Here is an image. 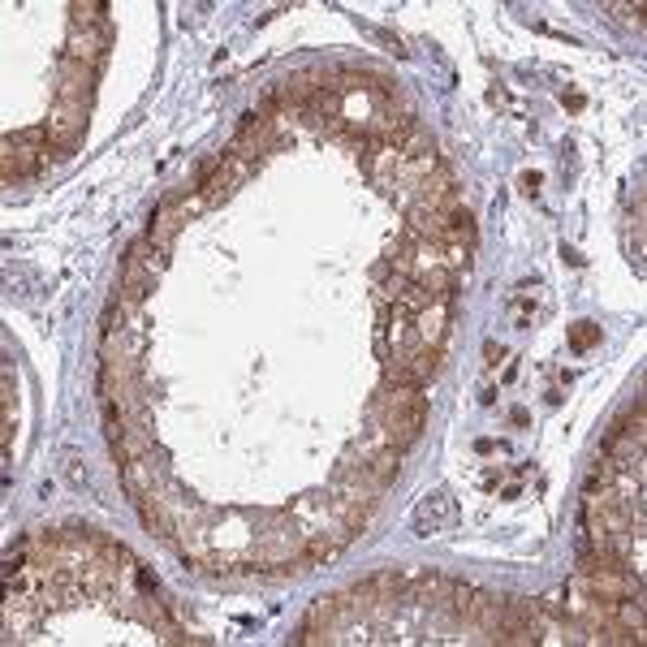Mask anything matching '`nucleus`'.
<instances>
[{
	"label": "nucleus",
	"instance_id": "1",
	"mask_svg": "<svg viewBox=\"0 0 647 647\" xmlns=\"http://www.w3.org/2000/svg\"><path fill=\"white\" fill-rule=\"evenodd\" d=\"M371 419L380 424V440L393 444V449H415L424 440L428 428V397L424 389H411V384H380L376 402H371Z\"/></svg>",
	"mask_w": 647,
	"mask_h": 647
},
{
	"label": "nucleus",
	"instance_id": "2",
	"mask_svg": "<svg viewBox=\"0 0 647 647\" xmlns=\"http://www.w3.org/2000/svg\"><path fill=\"white\" fill-rule=\"evenodd\" d=\"M48 160V130L44 126H31V130H18L4 139L0 151V177L4 186H18V182H31Z\"/></svg>",
	"mask_w": 647,
	"mask_h": 647
},
{
	"label": "nucleus",
	"instance_id": "3",
	"mask_svg": "<svg viewBox=\"0 0 647 647\" xmlns=\"http://www.w3.org/2000/svg\"><path fill=\"white\" fill-rule=\"evenodd\" d=\"M155 286V273H151V264H147V251L143 242H135L130 251H126V268H122V286H117V302L126 307V311H135V307H143L147 293Z\"/></svg>",
	"mask_w": 647,
	"mask_h": 647
},
{
	"label": "nucleus",
	"instance_id": "4",
	"mask_svg": "<svg viewBox=\"0 0 647 647\" xmlns=\"http://www.w3.org/2000/svg\"><path fill=\"white\" fill-rule=\"evenodd\" d=\"M86 117H91V108L53 104V113H48V122H44V130H48V147H53L57 155H70L73 147L82 143V135H86Z\"/></svg>",
	"mask_w": 647,
	"mask_h": 647
},
{
	"label": "nucleus",
	"instance_id": "5",
	"mask_svg": "<svg viewBox=\"0 0 647 647\" xmlns=\"http://www.w3.org/2000/svg\"><path fill=\"white\" fill-rule=\"evenodd\" d=\"M380 484L362 471V462H346L342 471H337V480H333V497L346 505H359V509H371L376 513V505H380Z\"/></svg>",
	"mask_w": 647,
	"mask_h": 647
},
{
	"label": "nucleus",
	"instance_id": "6",
	"mask_svg": "<svg viewBox=\"0 0 647 647\" xmlns=\"http://www.w3.org/2000/svg\"><path fill=\"white\" fill-rule=\"evenodd\" d=\"M95 78H100V70L61 57V70H57V104L91 108V104H95Z\"/></svg>",
	"mask_w": 647,
	"mask_h": 647
},
{
	"label": "nucleus",
	"instance_id": "7",
	"mask_svg": "<svg viewBox=\"0 0 647 647\" xmlns=\"http://www.w3.org/2000/svg\"><path fill=\"white\" fill-rule=\"evenodd\" d=\"M415 535H440V531H449L453 522H458V505H453V497L449 493H431L428 501L415 505Z\"/></svg>",
	"mask_w": 647,
	"mask_h": 647
},
{
	"label": "nucleus",
	"instance_id": "8",
	"mask_svg": "<svg viewBox=\"0 0 647 647\" xmlns=\"http://www.w3.org/2000/svg\"><path fill=\"white\" fill-rule=\"evenodd\" d=\"M359 462L380 488L397 484V475H402V449H393V444H384V440H380V444H359Z\"/></svg>",
	"mask_w": 647,
	"mask_h": 647
},
{
	"label": "nucleus",
	"instance_id": "9",
	"mask_svg": "<svg viewBox=\"0 0 647 647\" xmlns=\"http://www.w3.org/2000/svg\"><path fill=\"white\" fill-rule=\"evenodd\" d=\"M108 26L95 35V31H78L70 26V39H66V61H82V66H91V70H104V61H108Z\"/></svg>",
	"mask_w": 647,
	"mask_h": 647
},
{
	"label": "nucleus",
	"instance_id": "10",
	"mask_svg": "<svg viewBox=\"0 0 647 647\" xmlns=\"http://www.w3.org/2000/svg\"><path fill=\"white\" fill-rule=\"evenodd\" d=\"M411 324H415V333H419V342H428L436 350H444V342H449V324H453V302H428L419 315H411Z\"/></svg>",
	"mask_w": 647,
	"mask_h": 647
},
{
	"label": "nucleus",
	"instance_id": "11",
	"mask_svg": "<svg viewBox=\"0 0 647 647\" xmlns=\"http://www.w3.org/2000/svg\"><path fill=\"white\" fill-rule=\"evenodd\" d=\"M135 509H139V518H143V527L155 535V540H173V531H177V518L164 509V501L155 497V493H147V497H135Z\"/></svg>",
	"mask_w": 647,
	"mask_h": 647
},
{
	"label": "nucleus",
	"instance_id": "12",
	"mask_svg": "<svg viewBox=\"0 0 647 647\" xmlns=\"http://www.w3.org/2000/svg\"><path fill=\"white\" fill-rule=\"evenodd\" d=\"M596 342H600V324H578L575 333H570V346H575L578 355H582V350H591Z\"/></svg>",
	"mask_w": 647,
	"mask_h": 647
},
{
	"label": "nucleus",
	"instance_id": "13",
	"mask_svg": "<svg viewBox=\"0 0 647 647\" xmlns=\"http://www.w3.org/2000/svg\"><path fill=\"white\" fill-rule=\"evenodd\" d=\"M522 195H540V173H527L522 177Z\"/></svg>",
	"mask_w": 647,
	"mask_h": 647
},
{
	"label": "nucleus",
	"instance_id": "14",
	"mask_svg": "<svg viewBox=\"0 0 647 647\" xmlns=\"http://www.w3.org/2000/svg\"><path fill=\"white\" fill-rule=\"evenodd\" d=\"M484 355H488V367H497V362H501V346H493V342H488V350H484Z\"/></svg>",
	"mask_w": 647,
	"mask_h": 647
}]
</instances>
